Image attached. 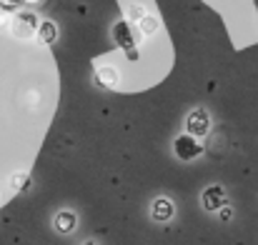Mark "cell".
Wrapping results in <instances>:
<instances>
[{"mask_svg":"<svg viewBox=\"0 0 258 245\" xmlns=\"http://www.w3.org/2000/svg\"><path fill=\"white\" fill-rule=\"evenodd\" d=\"M38 25H40V18L33 13V10H20V13H13L10 18V30L15 38L20 40H30L35 33H38Z\"/></svg>","mask_w":258,"mask_h":245,"instance_id":"6da1fadb","label":"cell"},{"mask_svg":"<svg viewBox=\"0 0 258 245\" xmlns=\"http://www.w3.org/2000/svg\"><path fill=\"white\" fill-rule=\"evenodd\" d=\"M203 150H206L203 140H201V138H193V135H188V133L178 135L175 143H173V153H175L178 160H196Z\"/></svg>","mask_w":258,"mask_h":245,"instance_id":"7a4b0ae2","label":"cell"},{"mask_svg":"<svg viewBox=\"0 0 258 245\" xmlns=\"http://www.w3.org/2000/svg\"><path fill=\"white\" fill-rule=\"evenodd\" d=\"M113 40L118 43V48L125 50V55H128L131 60L138 58V48H136V40H133V28H131L128 20H118V23L113 25Z\"/></svg>","mask_w":258,"mask_h":245,"instance_id":"3957f363","label":"cell"},{"mask_svg":"<svg viewBox=\"0 0 258 245\" xmlns=\"http://www.w3.org/2000/svg\"><path fill=\"white\" fill-rule=\"evenodd\" d=\"M211 130V115L203 108H193L185 118V133L193 138H203Z\"/></svg>","mask_w":258,"mask_h":245,"instance_id":"277c9868","label":"cell"},{"mask_svg":"<svg viewBox=\"0 0 258 245\" xmlns=\"http://www.w3.org/2000/svg\"><path fill=\"white\" fill-rule=\"evenodd\" d=\"M201 205L206 213H218L221 208L228 205V198H226V190L221 185H208L203 193H201Z\"/></svg>","mask_w":258,"mask_h":245,"instance_id":"5b68a950","label":"cell"},{"mask_svg":"<svg viewBox=\"0 0 258 245\" xmlns=\"http://www.w3.org/2000/svg\"><path fill=\"white\" fill-rule=\"evenodd\" d=\"M93 83L103 90H115L120 85V73L113 65H98L95 73H93Z\"/></svg>","mask_w":258,"mask_h":245,"instance_id":"8992f818","label":"cell"},{"mask_svg":"<svg viewBox=\"0 0 258 245\" xmlns=\"http://www.w3.org/2000/svg\"><path fill=\"white\" fill-rule=\"evenodd\" d=\"M173 213H175V208H173V203L168 198H156L153 205H151V215H153V220H158V223H168L173 218Z\"/></svg>","mask_w":258,"mask_h":245,"instance_id":"52a82bcc","label":"cell"},{"mask_svg":"<svg viewBox=\"0 0 258 245\" xmlns=\"http://www.w3.org/2000/svg\"><path fill=\"white\" fill-rule=\"evenodd\" d=\"M78 228V215L73 210H60L55 215V230L63 233V235H71L73 230Z\"/></svg>","mask_w":258,"mask_h":245,"instance_id":"ba28073f","label":"cell"},{"mask_svg":"<svg viewBox=\"0 0 258 245\" xmlns=\"http://www.w3.org/2000/svg\"><path fill=\"white\" fill-rule=\"evenodd\" d=\"M35 38H38L43 45H53V43L58 40V25H55L53 20H40Z\"/></svg>","mask_w":258,"mask_h":245,"instance_id":"9c48e42d","label":"cell"},{"mask_svg":"<svg viewBox=\"0 0 258 245\" xmlns=\"http://www.w3.org/2000/svg\"><path fill=\"white\" fill-rule=\"evenodd\" d=\"M136 28L141 30V35H143V38H153V35H158V30H161V23H158V18H156V15L146 13V15L138 20V25H136Z\"/></svg>","mask_w":258,"mask_h":245,"instance_id":"30bf717a","label":"cell"},{"mask_svg":"<svg viewBox=\"0 0 258 245\" xmlns=\"http://www.w3.org/2000/svg\"><path fill=\"white\" fill-rule=\"evenodd\" d=\"M30 185V175L28 173H13L10 175V190L18 193V190H25Z\"/></svg>","mask_w":258,"mask_h":245,"instance_id":"8fae6325","label":"cell"},{"mask_svg":"<svg viewBox=\"0 0 258 245\" xmlns=\"http://www.w3.org/2000/svg\"><path fill=\"white\" fill-rule=\"evenodd\" d=\"M146 13H148V10H146V8H143L141 3H131V5H128V23L138 25V20H141V18H143Z\"/></svg>","mask_w":258,"mask_h":245,"instance_id":"7c38bea8","label":"cell"},{"mask_svg":"<svg viewBox=\"0 0 258 245\" xmlns=\"http://www.w3.org/2000/svg\"><path fill=\"white\" fill-rule=\"evenodd\" d=\"M10 10H5V8H0V28H8L10 25Z\"/></svg>","mask_w":258,"mask_h":245,"instance_id":"4fadbf2b","label":"cell"},{"mask_svg":"<svg viewBox=\"0 0 258 245\" xmlns=\"http://www.w3.org/2000/svg\"><path fill=\"white\" fill-rule=\"evenodd\" d=\"M38 103H40V93H28V105H33V108H38Z\"/></svg>","mask_w":258,"mask_h":245,"instance_id":"5bb4252c","label":"cell"},{"mask_svg":"<svg viewBox=\"0 0 258 245\" xmlns=\"http://www.w3.org/2000/svg\"><path fill=\"white\" fill-rule=\"evenodd\" d=\"M221 210H223V213H221V218H223V220H228V218H231V210H228V208H221Z\"/></svg>","mask_w":258,"mask_h":245,"instance_id":"9a60e30c","label":"cell"},{"mask_svg":"<svg viewBox=\"0 0 258 245\" xmlns=\"http://www.w3.org/2000/svg\"><path fill=\"white\" fill-rule=\"evenodd\" d=\"M25 5H38V3H43V0H23Z\"/></svg>","mask_w":258,"mask_h":245,"instance_id":"2e32d148","label":"cell"},{"mask_svg":"<svg viewBox=\"0 0 258 245\" xmlns=\"http://www.w3.org/2000/svg\"><path fill=\"white\" fill-rule=\"evenodd\" d=\"M83 245H98V243H93V240H88V243H83Z\"/></svg>","mask_w":258,"mask_h":245,"instance_id":"e0dca14e","label":"cell"}]
</instances>
